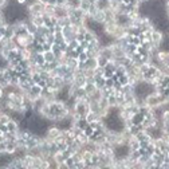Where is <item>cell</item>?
<instances>
[{"label": "cell", "mask_w": 169, "mask_h": 169, "mask_svg": "<svg viewBox=\"0 0 169 169\" xmlns=\"http://www.w3.org/2000/svg\"><path fill=\"white\" fill-rule=\"evenodd\" d=\"M94 22H97V23H99V24H104L105 22H106V11L105 10H98L97 11V14L91 17Z\"/></svg>", "instance_id": "1"}, {"label": "cell", "mask_w": 169, "mask_h": 169, "mask_svg": "<svg viewBox=\"0 0 169 169\" xmlns=\"http://www.w3.org/2000/svg\"><path fill=\"white\" fill-rule=\"evenodd\" d=\"M36 30H38V26L32 23L27 17V22H26V31H27V34H36Z\"/></svg>", "instance_id": "2"}, {"label": "cell", "mask_w": 169, "mask_h": 169, "mask_svg": "<svg viewBox=\"0 0 169 169\" xmlns=\"http://www.w3.org/2000/svg\"><path fill=\"white\" fill-rule=\"evenodd\" d=\"M97 90H98V87L95 83H86V86H84V91H86L87 97H91Z\"/></svg>", "instance_id": "3"}, {"label": "cell", "mask_w": 169, "mask_h": 169, "mask_svg": "<svg viewBox=\"0 0 169 169\" xmlns=\"http://www.w3.org/2000/svg\"><path fill=\"white\" fill-rule=\"evenodd\" d=\"M67 66L73 70H77V69H79V66H81V60H79V58H69Z\"/></svg>", "instance_id": "4"}, {"label": "cell", "mask_w": 169, "mask_h": 169, "mask_svg": "<svg viewBox=\"0 0 169 169\" xmlns=\"http://www.w3.org/2000/svg\"><path fill=\"white\" fill-rule=\"evenodd\" d=\"M56 14V6L55 4H46V8H44V15L47 16H54Z\"/></svg>", "instance_id": "5"}, {"label": "cell", "mask_w": 169, "mask_h": 169, "mask_svg": "<svg viewBox=\"0 0 169 169\" xmlns=\"http://www.w3.org/2000/svg\"><path fill=\"white\" fill-rule=\"evenodd\" d=\"M43 54H44V58H46L47 63H51V62H54L56 59V54L52 50H47V51H44Z\"/></svg>", "instance_id": "6"}, {"label": "cell", "mask_w": 169, "mask_h": 169, "mask_svg": "<svg viewBox=\"0 0 169 169\" xmlns=\"http://www.w3.org/2000/svg\"><path fill=\"white\" fill-rule=\"evenodd\" d=\"M97 59H98V63H99L101 67H105V66L109 63L108 58H105V56H102V55H98V56H97Z\"/></svg>", "instance_id": "7"}, {"label": "cell", "mask_w": 169, "mask_h": 169, "mask_svg": "<svg viewBox=\"0 0 169 169\" xmlns=\"http://www.w3.org/2000/svg\"><path fill=\"white\" fill-rule=\"evenodd\" d=\"M11 6V0H0V8L2 10H6Z\"/></svg>", "instance_id": "8"}, {"label": "cell", "mask_w": 169, "mask_h": 169, "mask_svg": "<svg viewBox=\"0 0 169 169\" xmlns=\"http://www.w3.org/2000/svg\"><path fill=\"white\" fill-rule=\"evenodd\" d=\"M87 59H89V55H87V52H86V51L79 52V60H81V62H86Z\"/></svg>", "instance_id": "9"}, {"label": "cell", "mask_w": 169, "mask_h": 169, "mask_svg": "<svg viewBox=\"0 0 169 169\" xmlns=\"http://www.w3.org/2000/svg\"><path fill=\"white\" fill-rule=\"evenodd\" d=\"M17 4H20V6H26L27 4V0H16Z\"/></svg>", "instance_id": "10"}, {"label": "cell", "mask_w": 169, "mask_h": 169, "mask_svg": "<svg viewBox=\"0 0 169 169\" xmlns=\"http://www.w3.org/2000/svg\"><path fill=\"white\" fill-rule=\"evenodd\" d=\"M167 15H168V19H169V12H167Z\"/></svg>", "instance_id": "11"}, {"label": "cell", "mask_w": 169, "mask_h": 169, "mask_svg": "<svg viewBox=\"0 0 169 169\" xmlns=\"http://www.w3.org/2000/svg\"><path fill=\"white\" fill-rule=\"evenodd\" d=\"M168 51H169V50H168Z\"/></svg>", "instance_id": "12"}]
</instances>
